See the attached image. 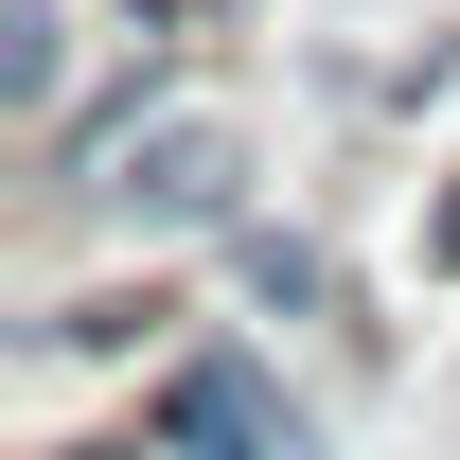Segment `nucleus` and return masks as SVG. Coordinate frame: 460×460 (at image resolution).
<instances>
[{"label": "nucleus", "instance_id": "obj_5", "mask_svg": "<svg viewBox=\"0 0 460 460\" xmlns=\"http://www.w3.org/2000/svg\"><path fill=\"white\" fill-rule=\"evenodd\" d=\"M425 266H443V284H460V195H443V213H425Z\"/></svg>", "mask_w": 460, "mask_h": 460}, {"label": "nucleus", "instance_id": "obj_2", "mask_svg": "<svg viewBox=\"0 0 460 460\" xmlns=\"http://www.w3.org/2000/svg\"><path fill=\"white\" fill-rule=\"evenodd\" d=\"M230 177H248V142H230V124H160V142H124V213H160V230H213L230 213Z\"/></svg>", "mask_w": 460, "mask_h": 460}, {"label": "nucleus", "instance_id": "obj_4", "mask_svg": "<svg viewBox=\"0 0 460 460\" xmlns=\"http://www.w3.org/2000/svg\"><path fill=\"white\" fill-rule=\"evenodd\" d=\"M248 284H266V301H301V319L337 301V284H319V248H284V230H248Z\"/></svg>", "mask_w": 460, "mask_h": 460}, {"label": "nucleus", "instance_id": "obj_1", "mask_svg": "<svg viewBox=\"0 0 460 460\" xmlns=\"http://www.w3.org/2000/svg\"><path fill=\"white\" fill-rule=\"evenodd\" d=\"M142 425H160V460H301V407L266 390L248 354H177Z\"/></svg>", "mask_w": 460, "mask_h": 460}, {"label": "nucleus", "instance_id": "obj_3", "mask_svg": "<svg viewBox=\"0 0 460 460\" xmlns=\"http://www.w3.org/2000/svg\"><path fill=\"white\" fill-rule=\"evenodd\" d=\"M54 71H71V18H54V0H0V89L54 107Z\"/></svg>", "mask_w": 460, "mask_h": 460}]
</instances>
